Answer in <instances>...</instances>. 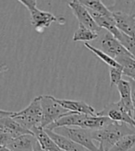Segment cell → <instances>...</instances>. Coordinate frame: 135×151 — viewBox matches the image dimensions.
<instances>
[{
    "label": "cell",
    "instance_id": "83f0119b",
    "mask_svg": "<svg viewBox=\"0 0 135 151\" xmlns=\"http://www.w3.org/2000/svg\"><path fill=\"white\" fill-rule=\"evenodd\" d=\"M130 151H135V146H134V147H132V148H131Z\"/></svg>",
    "mask_w": 135,
    "mask_h": 151
},
{
    "label": "cell",
    "instance_id": "8992f818",
    "mask_svg": "<svg viewBox=\"0 0 135 151\" xmlns=\"http://www.w3.org/2000/svg\"><path fill=\"white\" fill-rule=\"evenodd\" d=\"M57 134L70 138L76 144L83 147L88 151H98V147L94 143L92 137V131L80 127H58L52 130Z\"/></svg>",
    "mask_w": 135,
    "mask_h": 151
},
{
    "label": "cell",
    "instance_id": "4fadbf2b",
    "mask_svg": "<svg viewBox=\"0 0 135 151\" xmlns=\"http://www.w3.org/2000/svg\"><path fill=\"white\" fill-rule=\"evenodd\" d=\"M44 130H46V132L48 134V135L52 138V140L56 143L57 147L61 150H64V151H88L83 147L76 144L75 142H73L70 138L64 137V135L57 134L55 131L48 130V129H44Z\"/></svg>",
    "mask_w": 135,
    "mask_h": 151
},
{
    "label": "cell",
    "instance_id": "e0dca14e",
    "mask_svg": "<svg viewBox=\"0 0 135 151\" xmlns=\"http://www.w3.org/2000/svg\"><path fill=\"white\" fill-rule=\"evenodd\" d=\"M80 2L85 6L88 9L93 10L98 14H101L105 17L113 18V14L109 10L108 7L104 5V3L100 0H80Z\"/></svg>",
    "mask_w": 135,
    "mask_h": 151
},
{
    "label": "cell",
    "instance_id": "d6986e66",
    "mask_svg": "<svg viewBox=\"0 0 135 151\" xmlns=\"http://www.w3.org/2000/svg\"><path fill=\"white\" fill-rule=\"evenodd\" d=\"M98 38V33L92 31L85 26L79 24V28L73 35V41L74 42H90L94 41V39L97 40Z\"/></svg>",
    "mask_w": 135,
    "mask_h": 151
},
{
    "label": "cell",
    "instance_id": "7c38bea8",
    "mask_svg": "<svg viewBox=\"0 0 135 151\" xmlns=\"http://www.w3.org/2000/svg\"><path fill=\"white\" fill-rule=\"evenodd\" d=\"M56 101L61 105L62 107L67 109L69 111L76 112V113H82V114L95 116L96 111L94 109L90 106L89 104L82 101H72V100H64V99H57Z\"/></svg>",
    "mask_w": 135,
    "mask_h": 151
},
{
    "label": "cell",
    "instance_id": "d4e9b609",
    "mask_svg": "<svg viewBox=\"0 0 135 151\" xmlns=\"http://www.w3.org/2000/svg\"><path fill=\"white\" fill-rule=\"evenodd\" d=\"M130 84H131V99H132V103H133V107H134V114H133V118L135 120V80H131L130 79Z\"/></svg>",
    "mask_w": 135,
    "mask_h": 151
},
{
    "label": "cell",
    "instance_id": "277c9868",
    "mask_svg": "<svg viewBox=\"0 0 135 151\" xmlns=\"http://www.w3.org/2000/svg\"><path fill=\"white\" fill-rule=\"evenodd\" d=\"M20 2L25 6L31 14V23L38 32H43L46 28H48L53 22H59L64 25L65 19L63 18H57L50 12L43 11L37 9L35 0H20Z\"/></svg>",
    "mask_w": 135,
    "mask_h": 151
},
{
    "label": "cell",
    "instance_id": "4316f807",
    "mask_svg": "<svg viewBox=\"0 0 135 151\" xmlns=\"http://www.w3.org/2000/svg\"><path fill=\"white\" fill-rule=\"evenodd\" d=\"M98 151H106V150H105V148H104V147H103L102 144H99V145H98Z\"/></svg>",
    "mask_w": 135,
    "mask_h": 151
},
{
    "label": "cell",
    "instance_id": "9c48e42d",
    "mask_svg": "<svg viewBox=\"0 0 135 151\" xmlns=\"http://www.w3.org/2000/svg\"><path fill=\"white\" fill-rule=\"evenodd\" d=\"M96 115L107 117L114 122L126 124L135 129V120L133 116L127 111V109L119 101L118 102L107 104L104 110L97 111Z\"/></svg>",
    "mask_w": 135,
    "mask_h": 151
},
{
    "label": "cell",
    "instance_id": "8fae6325",
    "mask_svg": "<svg viewBox=\"0 0 135 151\" xmlns=\"http://www.w3.org/2000/svg\"><path fill=\"white\" fill-rule=\"evenodd\" d=\"M117 28L121 32L135 37V18L123 12H112Z\"/></svg>",
    "mask_w": 135,
    "mask_h": 151
},
{
    "label": "cell",
    "instance_id": "2e32d148",
    "mask_svg": "<svg viewBox=\"0 0 135 151\" xmlns=\"http://www.w3.org/2000/svg\"><path fill=\"white\" fill-rule=\"evenodd\" d=\"M37 141L44 151H62L42 127H37L32 131Z\"/></svg>",
    "mask_w": 135,
    "mask_h": 151
},
{
    "label": "cell",
    "instance_id": "5bb4252c",
    "mask_svg": "<svg viewBox=\"0 0 135 151\" xmlns=\"http://www.w3.org/2000/svg\"><path fill=\"white\" fill-rule=\"evenodd\" d=\"M117 88H118L119 95H120V100H119V101L123 104V106L127 109V111L133 116L134 107H133L132 99H131V88L130 81L121 79L117 85Z\"/></svg>",
    "mask_w": 135,
    "mask_h": 151
},
{
    "label": "cell",
    "instance_id": "5b68a950",
    "mask_svg": "<svg viewBox=\"0 0 135 151\" xmlns=\"http://www.w3.org/2000/svg\"><path fill=\"white\" fill-rule=\"evenodd\" d=\"M41 106L43 112L42 127L46 129L48 126L56 123L62 117L68 115L70 111L62 107L53 96H41Z\"/></svg>",
    "mask_w": 135,
    "mask_h": 151
},
{
    "label": "cell",
    "instance_id": "cb8c5ba5",
    "mask_svg": "<svg viewBox=\"0 0 135 151\" xmlns=\"http://www.w3.org/2000/svg\"><path fill=\"white\" fill-rule=\"evenodd\" d=\"M109 75H110V82H111V87L114 85H118L119 81L122 78L123 75V67H109Z\"/></svg>",
    "mask_w": 135,
    "mask_h": 151
},
{
    "label": "cell",
    "instance_id": "52a82bcc",
    "mask_svg": "<svg viewBox=\"0 0 135 151\" xmlns=\"http://www.w3.org/2000/svg\"><path fill=\"white\" fill-rule=\"evenodd\" d=\"M23 134H33L11 117H0V147H7L12 140Z\"/></svg>",
    "mask_w": 135,
    "mask_h": 151
},
{
    "label": "cell",
    "instance_id": "3957f363",
    "mask_svg": "<svg viewBox=\"0 0 135 151\" xmlns=\"http://www.w3.org/2000/svg\"><path fill=\"white\" fill-rule=\"evenodd\" d=\"M132 134H135V129L131 126L111 121L102 129L92 131V137L94 141L103 145L105 150L109 151L121 138Z\"/></svg>",
    "mask_w": 135,
    "mask_h": 151
},
{
    "label": "cell",
    "instance_id": "ac0fdd59",
    "mask_svg": "<svg viewBox=\"0 0 135 151\" xmlns=\"http://www.w3.org/2000/svg\"><path fill=\"white\" fill-rule=\"evenodd\" d=\"M116 61L123 67V75L135 80V59L131 55H126L118 58Z\"/></svg>",
    "mask_w": 135,
    "mask_h": 151
},
{
    "label": "cell",
    "instance_id": "7402d4cb",
    "mask_svg": "<svg viewBox=\"0 0 135 151\" xmlns=\"http://www.w3.org/2000/svg\"><path fill=\"white\" fill-rule=\"evenodd\" d=\"M135 146V134L126 135L111 147L109 151H130Z\"/></svg>",
    "mask_w": 135,
    "mask_h": 151
},
{
    "label": "cell",
    "instance_id": "603a6c76",
    "mask_svg": "<svg viewBox=\"0 0 135 151\" xmlns=\"http://www.w3.org/2000/svg\"><path fill=\"white\" fill-rule=\"evenodd\" d=\"M118 40L135 59V37H131L123 32H120V35L118 38Z\"/></svg>",
    "mask_w": 135,
    "mask_h": 151
},
{
    "label": "cell",
    "instance_id": "f1b7e54d",
    "mask_svg": "<svg viewBox=\"0 0 135 151\" xmlns=\"http://www.w3.org/2000/svg\"><path fill=\"white\" fill-rule=\"evenodd\" d=\"M62 151H64V150H62Z\"/></svg>",
    "mask_w": 135,
    "mask_h": 151
},
{
    "label": "cell",
    "instance_id": "484cf974",
    "mask_svg": "<svg viewBox=\"0 0 135 151\" xmlns=\"http://www.w3.org/2000/svg\"><path fill=\"white\" fill-rule=\"evenodd\" d=\"M33 151H44L43 148H42V147H41V145L39 144V142L36 140V142L34 143V146H33Z\"/></svg>",
    "mask_w": 135,
    "mask_h": 151
},
{
    "label": "cell",
    "instance_id": "6da1fadb",
    "mask_svg": "<svg viewBox=\"0 0 135 151\" xmlns=\"http://www.w3.org/2000/svg\"><path fill=\"white\" fill-rule=\"evenodd\" d=\"M112 120L107 117L104 116H92L87 114H82V113L76 112H70L69 114L62 117L57 121L56 123L48 126L46 129L54 130L58 127H80L88 129L91 131L100 130L104 128L107 124H108Z\"/></svg>",
    "mask_w": 135,
    "mask_h": 151
},
{
    "label": "cell",
    "instance_id": "30bf717a",
    "mask_svg": "<svg viewBox=\"0 0 135 151\" xmlns=\"http://www.w3.org/2000/svg\"><path fill=\"white\" fill-rule=\"evenodd\" d=\"M69 6L71 9L75 17L79 20V24L85 26L86 28L92 29V31L99 33L102 32V29L98 25L95 23L92 15L90 14L89 9L85 6L82 5L80 0H75V1H70Z\"/></svg>",
    "mask_w": 135,
    "mask_h": 151
},
{
    "label": "cell",
    "instance_id": "ffe728a7",
    "mask_svg": "<svg viewBox=\"0 0 135 151\" xmlns=\"http://www.w3.org/2000/svg\"><path fill=\"white\" fill-rule=\"evenodd\" d=\"M108 9L111 12H123L135 18V1H115Z\"/></svg>",
    "mask_w": 135,
    "mask_h": 151
},
{
    "label": "cell",
    "instance_id": "44dd1931",
    "mask_svg": "<svg viewBox=\"0 0 135 151\" xmlns=\"http://www.w3.org/2000/svg\"><path fill=\"white\" fill-rule=\"evenodd\" d=\"M84 46L89 49L90 51H91L92 52H94V54L98 56L102 61L104 63H106L109 67H120L121 65H119L116 60L114 58H112L110 55H108L107 54H106V52H104L103 51H101L100 49L96 48L94 46H93V45H91L89 42H84Z\"/></svg>",
    "mask_w": 135,
    "mask_h": 151
},
{
    "label": "cell",
    "instance_id": "ba28073f",
    "mask_svg": "<svg viewBox=\"0 0 135 151\" xmlns=\"http://www.w3.org/2000/svg\"><path fill=\"white\" fill-rule=\"evenodd\" d=\"M97 44L99 45L98 49L106 52L115 60L122 56L131 55L130 52L124 48L117 38L106 29H102V32L98 33Z\"/></svg>",
    "mask_w": 135,
    "mask_h": 151
},
{
    "label": "cell",
    "instance_id": "7a4b0ae2",
    "mask_svg": "<svg viewBox=\"0 0 135 151\" xmlns=\"http://www.w3.org/2000/svg\"><path fill=\"white\" fill-rule=\"evenodd\" d=\"M4 116L11 117L21 126L31 132L34 128L42 127L43 112L41 106V96L34 98L25 109L20 111H7L1 110L0 117Z\"/></svg>",
    "mask_w": 135,
    "mask_h": 151
},
{
    "label": "cell",
    "instance_id": "9a60e30c",
    "mask_svg": "<svg viewBox=\"0 0 135 151\" xmlns=\"http://www.w3.org/2000/svg\"><path fill=\"white\" fill-rule=\"evenodd\" d=\"M36 140L34 134H23L12 140L6 147L11 151H33V146Z\"/></svg>",
    "mask_w": 135,
    "mask_h": 151
}]
</instances>
